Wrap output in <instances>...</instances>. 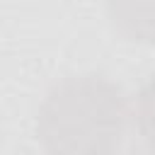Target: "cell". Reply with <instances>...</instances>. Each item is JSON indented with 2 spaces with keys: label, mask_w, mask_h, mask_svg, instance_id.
<instances>
[{
  "label": "cell",
  "mask_w": 155,
  "mask_h": 155,
  "mask_svg": "<svg viewBox=\"0 0 155 155\" xmlns=\"http://www.w3.org/2000/svg\"><path fill=\"white\" fill-rule=\"evenodd\" d=\"M128 99L102 73L68 75L39 104L34 133L46 155H114L124 140Z\"/></svg>",
  "instance_id": "6da1fadb"
},
{
  "label": "cell",
  "mask_w": 155,
  "mask_h": 155,
  "mask_svg": "<svg viewBox=\"0 0 155 155\" xmlns=\"http://www.w3.org/2000/svg\"><path fill=\"white\" fill-rule=\"evenodd\" d=\"M107 12L124 39L155 44V0H107Z\"/></svg>",
  "instance_id": "7a4b0ae2"
},
{
  "label": "cell",
  "mask_w": 155,
  "mask_h": 155,
  "mask_svg": "<svg viewBox=\"0 0 155 155\" xmlns=\"http://www.w3.org/2000/svg\"><path fill=\"white\" fill-rule=\"evenodd\" d=\"M136 126L143 143L155 155V73L140 85L136 94Z\"/></svg>",
  "instance_id": "3957f363"
},
{
  "label": "cell",
  "mask_w": 155,
  "mask_h": 155,
  "mask_svg": "<svg viewBox=\"0 0 155 155\" xmlns=\"http://www.w3.org/2000/svg\"><path fill=\"white\" fill-rule=\"evenodd\" d=\"M114 155H116V153H114ZM126 155H131V153H126Z\"/></svg>",
  "instance_id": "277c9868"
}]
</instances>
